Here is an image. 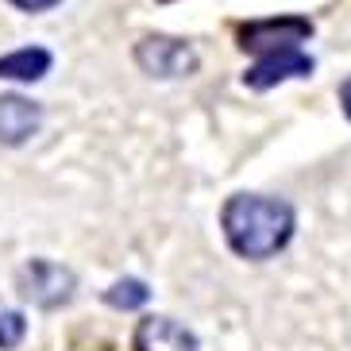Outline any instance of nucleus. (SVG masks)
<instances>
[{"label": "nucleus", "instance_id": "f257e3e1", "mask_svg": "<svg viewBox=\"0 0 351 351\" xmlns=\"http://www.w3.org/2000/svg\"><path fill=\"white\" fill-rule=\"evenodd\" d=\"M224 236L232 251L243 258H270L278 255L293 236V208L278 197L236 193L220 213Z\"/></svg>", "mask_w": 351, "mask_h": 351}, {"label": "nucleus", "instance_id": "f03ea898", "mask_svg": "<svg viewBox=\"0 0 351 351\" xmlns=\"http://www.w3.org/2000/svg\"><path fill=\"white\" fill-rule=\"evenodd\" d=\"M313 35V23L301 20V16H278V20H255L239 27V47L258 58H270V54H289L298 51L301 43Z\"/></svg>", "mask_w": 351, "mask_h": 351}, {"label": "nucleus", "instance_id": "7ed1b4c3", "mask_svg": "<svg viewBox=\"0 0 351 351\" xmlns=\"http://www.w3.org/2000/svg\"><path fill=\"white\" fill-rule=\"evenodd\" d=\"M20 293L23 301H32L39 309H58L73 298V270L51 258H32L20 270Z\"/></svg>", "mask_w": 351, "mask_h": 351}, {"label": "nucleus", "instance_id": "20e7f679", "mask_svg": "<svg viewBox=\"0 0 351 351\" xmlns=\"http://www.w3.org/2000/svg\"><path fill=\"white\" fill-rule=\"evenodd\" d=\"M135 62L143 66L151 77H186L193 73L197 54L189 43L170 39V35H147L139 47H135Z\"/></svg>", "mask_w": 351, "mask_h": 351}, {"label": "nucleus", "instance_id": "39448f33", "mask_svg": "<svg viewBox=\"0 0 351 351\" xmlns=\"http://www.w3.org/2000/svg\"><path fill=\"white\" fill-rule=\"evenodd\" d=\"M43 124V108L35 101H27V97H0V143L8 147H20L27 143L35 132H39Z\"/></svg>", "mask_w": 351, "mask_h": 351}, {"label": "nucleus", "instance_id": "423d86ee", "mask_svg": "<svg viewBox=\"0 0 351 351\" xmlns=\"http://www.w3.org/2000/svg\"><path fill=\"white\" fill-rule=\"evenodd\" d=\"M135 351H197L193 332L170 317H147L135 328Z\"/></svg>", "mask_w": 351, "mask_h": 351}, {"label": "nucleus", "instance_id": "0eeeda50", "mask_svg": "<svg viewBox=\"0 0 351 351\" xmlns=\"http://www.w3.org/2000/svg\"><path fill=\"white\" fill-rule=\"evenodd\" d=\"M313 73V58L301 51H289V54H270V58H258L247 73H243V82L251 89H270V85L286 82V77H305Z\"/></svg>", "mask_w": 351, "mask_h": 351}, {"label": "nucleus", "instance_id": "6e6552de", "mask_svg": "<svg viewBox=\"0 0 351 351\" xmlns=\"http://www.w3.org/2000/svg\"><path fill=\"white\" fill-rule=\"evenodd\" d=\"M47 70H51V51L43 47H23L0 58V77H12V82H39Z\"/></svg>", "mask_w": 351, "mask_h": 351}, {"label": "nucleus", "instance_id": "1a4fd4ad", "mask_svg": "<svg viewBox=\"0 0 351 351\" xmlns=\"http://www.w3.org/2000/svg\"><path fill=\"white\" fill-rule=\"evenodd\" d=\"M147 298H151V293H147V286L139 278H120L108 293H104V301H108L112 309H139Z\"/></svg>", "mask_w": 351, "mask_h": 351}, {"label": "nucleus", "instance_id": "9d476101", "mask_svg": "<svg viewBox=\"0 0 351 351\" xmlns=\"http://www.w3.org/2000/svg\"><path fill=\"white\" fill-rule=\"evenodd\" d=\"M23 317L20 313H0V348L8 351V348H16V343L23 340Z\"/></svg>", "mask_w": 351, "mask_h": 351}, {"label": "nucleus", "instance_id": "9b49d317", "mask_svg": "<svg viewBox=\"0 0 351 351\" xmlns=\"http://www.w3.org/2000/svg\"><path fill=\"white\" fill-rule=\"evenodd\" d=\"M16 8H23V12H47V8H54L58 0H12Z\"/></svg>", "mask_w": 351, "mask_h": 351}, {"label": "nucleus", "instance_id": "f8f14e48", "mask_svg": "<svg viewBox=\"0 0 351 351\" xmlns=\"http://www.w3.org/2000/svg\"><path fill=\"white\" fill-rule=\"evenodd\" d=\"M340 104H343V112L351 116V77H348V82L340 85Z\"/></svg>", "mask_w": 351, "mask_h": 351}]
</instances>
